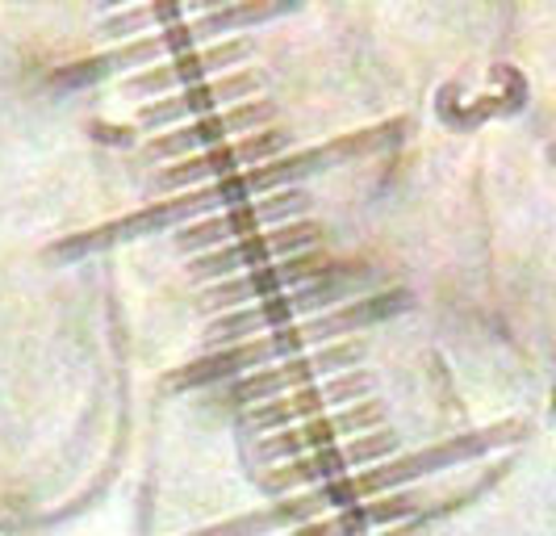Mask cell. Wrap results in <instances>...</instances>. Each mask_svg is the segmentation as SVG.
I'll list each match as a JSON object with an SVG mask.
<instances>
[{"instance_id":"obj_1","label":"cell","mask_w":556,"mask_h":536,"mask_svg":"<svg viewBox=\"0 0 556 536\" xmlns=\"http://www.w3.org/2000/svg\"><path fill=\"white\" fill-rule=\"evenodd\" d=\"M397 307V298H372V302H348V307H339L334 314H318V319H309V323H293V327H280V332H268V336L260 339H248V344H235V348H226V352H214V357H205L201 365H193L180 382H214V377H226V373H239V369L248 365H260V361H277V357H298L302 348L309 344H323V339H334V336H348V332H356L364 323H372V319H381L386 311Z\"/></svg>"},{"instance_id":"obj_8","label":"cell","mask_w":556,"mask_h":536,"mask_svg":"<svg viewBox=\"0 0 556 536\" xmlns=\"http://www.w3.org/2000/svg\"><path fill=\"white\" fill-rule=\"evenodd\" d=\"M331 269V260L318 252H302V255H289L280 264H260V269H248L239 277H226L223 285H214L205 294V307H239V302H264L268 294H280L289 285H302V282H318L323 273Z\"/></svg>"},{"instance_id":"obj_3","label":"cell","mask_w":556,"mask_h":536,"mask_svg":"<svg viewBox=\"0 0 556 536\" xmlns=\"http://www.w3.org/2000/svg\"><path fill=\"white\" fill-rule=\"evenodd\" d=\"M306 210V194H298V189H280L273 198L264 201H248V205H230L223 214H210V219H201L193 226H180V235H176V244L185 248V252H214V248H226V244H235V239H248L255 230H264V226L273 223H293L298 214Z\"/></svg>"},{"instance_id":"obj_10","label":"cell","mask_w":556,"mask_h":536,"mask_svg":"<svg viewBox=\"0 0 556 536\" xmlns=\"http://www.w3.org/2000/svg\"><path fill=\"white\" fill-rule=\"evenodd\" d=\"M361 357H364V348L348 339V344H334V348L309 352V357H293V361H280L277 369H260V373L243 377L239 386H230L226 395L239 398V402H255V398L280 395V390H293V386H306V382L323 377V373H339V369L356 365Z\"/></svg>"},{"instance_id":"obj_6","label":"cell","mask_w":556,"mask_h":536,"mask_svg":"<svg viewBox=\"0 0 556 536\" xmlns=\"http://www.w3.org/2000/svg\"><path fill=\"white\" fill-rule=\"evenodd\" d=\"M255 92H260V76H255V72H226V76H214V80H205V85L167 92L164 101H151V105L142 110V122H147V126H172V122L185 126V122H197V117H205V113L230 110V105L248 101Z\"/></svg>"},{"instance_id":"obj_5","label":"cell","mask_w":556,"mask_h":536,"mask_svg":"<svg viewBox=\"0 0 556 536\" xmlns=\"http://www.w3.org/2000/svg\"><path fill=\"white\" fill-rule=\"evenodd\" d=\"M280 147H285V130H255V135L218 142V147H210V151H201V155H189V160L172 164V169L160 176V185H197V180L210 185V180H223V176L243 172L248 164H268V160H277Z\"/></svg>"},{"instance_id":"obj_14","label":"cell","mask_w":556,"mask_h":536,"mask_svg":"<svg viewBox=\"0 0 556 536\" xmlns=\"http://www.w3.org/2000/svg\"><path fill=\"white\" fill-rule=\"evenodd\" d=\"M92 4H101V9H117V4H126V9H130V4H139V0H92Z\"/></svg>"},{"instance_id":"obj_4","label":"cell","mask_w":556,"mask_h":536,"mask_svg":"<svg viewBox=\"0 0 556 536\" xmlns=\"http://www.w3.org/2000/svg\"><path fill=\"white\" fill-rule=\"evenodd\" d=\"M323 226L318 223H280L277 230H255L248 239H235L226 248H214V252H201L193 260L197 277H235V273H248V269H260L268 260H289V255L306 252L318 244Z\"/></svg>"},{"instance_id":"obj_7","label":"cell","mask_w":556,"mask_h":536,"mask_svg":"<svg viewBox=\"0 0 556 536\" xmlns=\"http://www.w3.org/2000/svg\"><path fill=\"white\" fill-rule=\"evenodd\" d=\"M248 55H251L248 38L214 42V47H201V51H189V55L167 59V63H160V67H147V72H139V76H130L126 88H135V92H180V88H193V85L214 80L218 72L239 67Z\"/></svg>"},{"instance_id":"obj_12","label":"cell","mask_w":556,"mask_h":536,"mask_svg":"<svg viewBox=\"0 0 556 536\" xmlns=\"http://www.w3.org/2000/svg\"><path fill=\"white\" fill-rule=\"evenodd\" d=\"M368 382L364 373H343L334 382H323V386H306L298 395H280L264 407H251V424H264V427H280V424H293V420H314L323 411H331L339 402L348 398H364Z\"/></svg>"},{"instance_id":"obj_13","label":"cell","mask_w":556,"mask_h":536,"mask_svg":"<svg viewBox=\"0 0 556 536\" xmlns=\"http://www.w3.org/2000/svg\"><path fill=\"white\" fill-rule=\"evenodd\" d=\"M226 4H235V0H139L122 13H110L101 22V34L105 38H130L147 26H176V22H189V13H214Z\"/></svg>"},{"instance_id":"obj_2","label":"cell","mask_w":556,"mask_h":536,"mask_svg":"<svg viewBox=\"0 0 556 536\" xmlns=\"http://www.w3.org/2000/svg\"><path fill=\"white\" fill-rule=\"evenodd\" d=\"M293 0H235L226 9H214L205 17H193V22H176V26H164L160 34L151 38H135L126 47H117L113 55L101 59L97 72H113V67H130V63H147V59H160V55H189V51H201L205 42L223 38V34H235L243 26H255L264 17H273L280 9H289Z\"/></svg>"},{"instance_id":"obj_11","label":"cell","mask_w":556,"mask_h":536,"mask_svg":"<svg viewBox=\"0 0 556 536\" xmlns=\"http://www.w3.org/2000/svg\"><path fill=\"white\" fill-rule=\"evenodd\" d=\"M343 298V289L331 282H318V285H306L302 294H285V298H273V302H260V307H248V311H230L226 319H218L214 327H210V344H235V339L251 336V332H268V327H285V323H293L298 314H309L318 311V307H331Z\"/></svg>"},{"instance_id":"obj_9","label":"cell","mask_w":556,"mask_h":536,"mask_svg":"<svg viewBox=\"0 0 556 536\" xmlns=\"http://www.w3.org/2000/svg\"><path fill=\"white\" fill-rule=\"evenodd\" d=\"M268 117H273V105H264V101H239V105H230V110L205 113V117H197V122L176 126L172 135L151 142V151H155V155H189L193 147H205V151H210V147H218V142H230L235 135L243 139L248 130H264Z\"/></svg>"}]
</instances>
